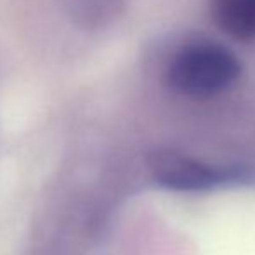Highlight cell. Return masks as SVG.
<instances>
[{
  "mask_svg": "<svg viewBox=\"0 0 255 255\" xmlns=\"http://www.w3.org/2000/svg\"><path fill=\"white\" fill-rule=\"evenodd\" d=\"M214 23L240 42H255V0H210Z\"/></svg>",
  "mask_w": 255,
  "mask_h": 255,
  "instance_id": "3",
  "label": "cell"
},
{
  "mask_svg": "<svg viewBox=\"0 0 255 255\" xmlns=\"http://www.w3.org/2000/svg\"><path fill=\"white\" fill-rule=\"evenodd\" d=\"M148 165L154 181L172 191H208L231 177L224 168L174 149L153 151L148 158Z\"/></svg>",
  "mask_w": 255,
  "mask_h": 255,
  "instance_id": "2",
  "label": "cell"
},
{
  "mask_svg": "<svg viewBox=\"0 0 255 255\" xmlns=\"http://www.w3.org/2000/svg\"><path fill=\"white\" fill-rule=\"evenodd\" d=\"M242 73V61L229 47L214 40H195L168 57L163 78L175 94L208 99L235 87Z\"/></svg>",
  "mask_w": 255,
  "mask_h": 255,
  "instance_id": "1",
  "label": "cell"
},
{
  "mask_svg": "<svg viewBox=\"0 0 255 255\" xmlns=\"http://www.w3.org/2000/svg\"><path fill=\"white\" fill-rule=\"evenodd\" d=\"M124 0H66L70 19L85 30H98L118 16Z\"/></svg>",
  "mask_w": 255,
  "mask_h": 255,
  "instance_id": "4",
  "label": "cell"
}]
</instances>
